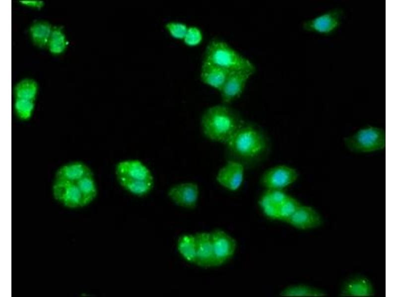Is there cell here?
Returning a JSON list of instances; mask_svg holds the SVG:
<instances>
[{
    "instance_id": "1",
    "label": "cell",
    "mask_w": 397,
    "mask_h": 297,
    "mask_svg": "<svg viewBox=\"0 0 397 297\" xmlns=\"http://www.w3.org/2000/svg\"><path fill=\"white\" fill-rule=\"evenodd\" d=\"M224 146L226 161L237 162L246 170L262 164L271 150V140L265 130L258 124L247 121Z\"/></svg>"
},
{
    "instance_id": "2",
    "label": "cell",
    "mask_w": 397,
    "mask_h": 297,
    "mask_svg": "<svg viewBox=\"0 0 397 297\" xmlns=\"http://www.w3.org/2000/svg\"><path fill=\"white\" fill-rule=\"evenodd\" d=\"M245 121L236 110L222 103L205 109L201 115L200 125L202 133L207 139L225 145Z\"/></svg>"
},
{
    "instance_id": "3",
    "label": "cell",
    "mask_w": 397,
    "mask_h": 297,
    "mask_svg": "<svg viewBox=\"0 0 397 297\" xmlns=\"http://www.w3.org/2000/svg\"><path fill=\"white\" fill-rule=\"evenodd\" d=\"M115 173L120 185L131 194L141 197L147 195L154 186V177L150 169L137 159L118 162Z\"/></svg>"
},
{
    "instance_id": "4",
    "label": "cell",
    "mask_w": 397,
    "mask_h": 297,
    "mask_svg": "<svg viewBox=\"0 0 397 297\" xmlns=\"http://www.w3.org/2000/svg\"><path fill=\"white\" fill-rule=\"evenodd\" d=\"M202 61L208 62L230 71H248L256 72L254 63L226 42L218 39L211 40L207 45Z\"/></svg>"
},
{
    "instance_id": "5",
    "label": "cell",
    "mask_w": 397,
    "mask_h": 297,
    "mask_svg": "<svg viewBox=\"0 0 397 297\" xmlns=\"http://www.w3.org/2000/svg\"><path fill=\"white\" fill-rule=\"evenodd\" d=\"M343 142L345 147L354 153L379 151L386 148V131L379 127L367 126L345 137Z\"/></svg>"
},
{
    "instance_id": "6",
    "label": "cell",
    "mask_w": 397,
    "mask_h": 297,
    "mask_svg": "<svg viewBox=\"0 0 397 297\" xmlns=\"http://www.w3.org/2000/svg\"><path fill=\"white\" fill-rule=\"evenodd\" d=\"M344 13V10L340 7L330 9L304 21L302 28L305 31L321 36H331L340 27Z\"/></svg>"
},
{
    "instance_id": "7",
    "label": "cell",
    "mask_w": 397,
    "mask_h": 297,
    "mask_svg": "<svg viewBox=\"0 0 397 297\" xmlns=\"http://www.w3.org/2000/svg\"><path fill=\"white\" fill-rule=\"evenodd\" d=\"M299 177L297 170L285 164L277 165L266 169L260 179L265 190H283L295 182Z\"/></svg>"
},
{
    "instance_id": "8",
    "label": "cell",
    "mask_w": 397,
    "mask_h": 297,
    "mask_svg": "<svg viewBox=\"0 0 397 297\" xmlns=\"http://www.w3.org/2000/svg\"><path fill=\"white\" fill-rule=\"evenodd\" d=\"M54 178L52 185L54 198L69 209L82 207V199L77 181Z\"/></svg>"
},
{
    "instance_id": "9",
    "label": "cell",
    "mask_w": 397,
    "mask_h": 297,
    "mask_svg": "<svg viewBox=\"0 0 397 297\" xmlns=\"http://www.w3.org/2000/svg\"><path fill=\"white\" fill-rule=\"evenodd\" d=\"M215 267L226 263L234 255L237 248L236 240L225 231L216 229L210 232Z\"/></svg>"
},
{
    "instance_id": "10",
    "label": "cell",
    "mask_w": 397,
    "mask_h": 297,
    "mask_svg": "<svg viewBox=\"0 0 397 297\" xmlns=\"http://www.w3.org/2000/svg\"><path fill=\"white\" fill-rule=\"evenodd\" d=\"M168 196L176 205L188 209L196 208L199 198V189L193 182L180 183L172 186L168 191Z\"/></svg>"
},
{
    "instance_id": "11",
    "label": "cell",
    "mask_w": 397,
    "mask_h": 297,
    "mask_svg": "<svg viewBox=\"0 0 397 297\" xmlns=\"http://www.w3.org/2000/svg\"><path fill=\"white\" fill-rule=\"evenodd\" d=\"M254 73L248 71L231 72L219 91L222 103L228 105L239 98Z\"/></svg>"
},
{
    "instance_id": "12",
    "label": "cell",
    "mask_w": 397,
    "mask_h": 297,
    "mask_svg": "<svg viewBox=\"0 0 397 297\" xmlns=\"http://www.w3.org/2000/svg\"><path fill=\"white\" fill-rule=\"evenodd\" d=\"M224 165L218 171L216 180L225 189L236 192L242 186L244 179V167L241 164L233 161H226Z\"/></svg>"
},
{
    "instance_id": "13",
    "label": "cell",
    "mask_w": 397,
    "mask_h": 297,
    "mask_svg": "<svg viewBox=\"0 0 397 297\" xmlns=\"http://www.w3.org/2000/svg\"><path fill=\"white\" fill-rule=\"evenodd\" d=\"M286 222L296 229L305 230L321 226L324 221L314 208L301 204Z\"/></svg>"
},
{
    "instance_id": "14",
    "label": "cell",
    "mask_w": 397,
    "mask_h": 297,
    "mask_svg": "<svg viewBox=\"0 0 397 297\" xmlns=\"http://www.w3.org/2000/svg\"><path fill=\"white\" fill-rule=\"evenodd\" d=\"M195 236L196 242L195 264L203 268L215 267L210 232H198Z\"/></svg>"
},
{
    "instance_id": "15",
    "label": "cell",
    "mask_w": 397,
    "mask_h": 297,
    "mask_svg": "<svg viewBox=\"0 0 397 297\" xmlns=\"http://www.w3.org/2000/svg\"><path fill=\"white\" fill-rule=\"evenodd\" d=\"M231 72L216 65L202 61L200 78L203 83L219 92Z\"/></svg>"
},
{
    "instance_id": "16",
    "label": "cell",
    "mask_w": 397,
    "mask_h": 297,
    "mask_svg": "<svg viewBox=\"0 0 397 297\" xmlns=\"http://www.w3.org/2000/svg\"><path fill=\"white\" fill-rule=\"evenodd\" d=\"M374 295L372 284L364 277H357L347 281L340 291V295L342 297H370Z\"/></svg>"
},
{
    "instance_id": "17",
    "label": "cell",
    "mask_w": 397,
    "mask_h": 297,
    "mask_svg": "<svg viewBox=\"0 0 397 297\" xmlns=\"http://www.w3.org/2000/svg\"><path fill=\"white\" fill-rule=\"evenodd\" d=\"M92 172L91 168L84 162L74 160L61 165L56 170L54 178L75 181Z\"/></svg>"
},
{
    "instance_id": "18",
    "label": "cell",
    "mask_w": 397,
    "mask_h": 297,
    "mask_svg": "<svg viewBox=\"0 0 397 297\" xmlns=\"http://www.w3.org/2000/svg\"><path fill=\"white\" fill-rule=\"evenodd\" d=\"M53 26L49 22L37 21L29 28V35L32 43L40 48L47 47Z\"/></svg>"
},
{
    "instance_id": "19",
    "label": "cell",
    "mask_w": 397,
    "mask_h": 297,
    "mask_svg": "<svg viewBox=\"0 0 397 297\" xmlns=\"http://www.w3.org/2000/svg\"><path fill=\"white\" fill-rule=\"evenodd\" d=\"M81 199L82 207L88 205L96 198L98 188L93 172L77 181Z\"/></svg>"
},
{
    "instance_id": "20",
    "label": "cell",
    "mask_w": 397,
    "mask_h": 297,
    "mask_svg": "<svg viewBox=\"0 0 397 297\" xmlns=\"http://www.w3.org/2000/svg\"><path fill=\"white\" fill-rule=\"evenodd\" d=\"M177 247L179 253L186 261L195 264L196 242L195 235H182L178 240Z\"/></svg>"
},
{
    "instance_id": "21",
    "label": "cell",
    "mask_w": 397,
    "mask_h": 297,
    "mask_svg": "<svg viewBox=\"0 0 397 297\" xmlns=\"http://www.w3.org/2000/svg\"><path fill=\"white\" fill-rule=\"evenodd\" d=\"M38 92L37 82L31 78H25L19 81L14 86V99L36 101Z\"/></svg>"
},
{
    "instance_id": "22",
    "label": "cell",
    "mask_w": 397,
    "mask_h": 297,
    "mask_svg": "<svg viewBox=\"0 0 397 297\" xmlns=\"http://www.w3.org/2000/svg\"><path fill=\"white\" fill-rule=\"evenodd\" d=\"M280 295L287 297H322L326 295L325 292L319 289L305 285H296L287 287L280 293Z\"/></svg>"
},
{
    "instance_id": "23",
    "label": "cell",
    "mask_w": 397,
    "mask_h": 297,
    "mask_svg": "<svg viewBox=\"0 0 397 297\" xmlns=\"http://www.w3.org/2000/svg\"><path fill=\"white\" fill-rule=\"evenodd\" d=\"M67 45V38L63 28L54 26L47 46L49 51L54 55L61 54L66 50Z\"/></svg>"
},
{
    "instance_id": "24",
    "label": "cell",
    "mask_w": 397,
    "mask_h": 297,
    "mask_svg": "<svg viewBox=\"0 0 397 297\" xmlns=\"http://www.w3.org/2000/svg\"><path fill=\"white\" fill-rule=\"evenodd\" d=\"M35 101L14 99L13 110L16 118L21 121H27L33 116Z\"/></svg>"
},
{
    "instance_id": "25",
    "label": "cell",
    "mask_w": 397,
    "mask_h": 297,
    "mask_svg": "<svg viewBox=\"0 0 397 297\" xmlns=\"http://www.w3.org/2000/svg\"><path fill=\"white\" fill-rule=\"evenodd\" d=\"M300 205V203L296 199L289 196L278 207L277 220L286 222Z\"/></svg>"
},
{
    "instance_id": "26",
    "label": "cell",
    "mask_w": 397,
    "mask_h": 297,
    "mask_svg": "<svg viewBox=\"0 0 397 297\" xmlns=\"http://www.w3.org/2000/svg\"><path fill=\"white\" fill-rule=\"evenodd\" d=\"M258 203L265 216L272 220H277L278 206L270 200L265 191L260 197Z\"/></svg>"
},
{
    "instance_id": "27",
    "label": "cell",
    "mask_w": 397,
    "mask_h": 297,
    "mask_svg": "<svg viewBox=\"0 0 397 297\" xmlns=\"http://www.w3.org/2000/svg\"><path fill=\"white\" fill-rule=\"evenodd\" d=\"M203 40V33L201 29L196 26H188L183 40L184 44L189 47L199 45Z\"/></svg>"
},
{
    "instance_id": "28",
    "label": "cell",
    "mask_w": 397,
    "mask_h": 297,
    "mask_svg": "<svg viewBox=\"0 0 397 297\" xmlns=\"http://www.w3.org/2000/svg\"><path fill=\"white\" fill-rule=\"evenodd\" d=\"M165 28L172 38L183 40L188 26L182 22L172 21L167 22L165 25Z\"/></svg>"
},
{
    "instance_id": "29",
    "label": "cell",
    "mask_w": 397,
    "mask_h": 297,
    "mask_svg": "<svg viewBox=\"0 0 397 297\" xmlns=\"http://www.w3.org/2000/svg\"><path fill=\"white\" fill-rule=\"evenodd\" d=\"M270 200L277 206L281 204L288 197L289 195L283 190H265Z\"/></svg>"
},
{
    "instance_id": "30",
    "label": "cell",
    "mask_w": 397,
    "mask_h": 297,
    "mask_svg": "<svg viewBox=\"0 0 397 297\" xmlns=\"http://www.w3.org/2000/svg\"><path fill=\"white\" fill-rule=\"evenodd\" d=\"M20 3L28 7L34 8H41L44 5V2L38 0H23Z\"/></svg>"
}]
</instances>
